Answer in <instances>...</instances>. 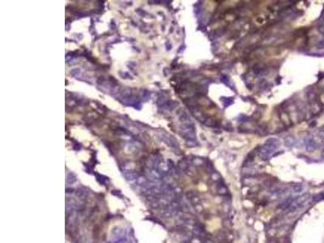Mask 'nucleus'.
<instances>
[{
  "label": "nucleus",
  "mask_w": 324,
  "mask_h": 243,
  "mask_svg": "<svg viewBox=\"0 0 324 243\" xmlns=\"http://www.w3.org/2000/svg\"><path fill=\"white\" fill-rule=\"evenodd\" d=\"M309 194H305V195H302L301 196H299L297 198L293 199V201L292 202L291 205L289 206V207L287 209L288 212H293L297 209H298L300 207H302L303 205V203L306 202L307 199H309Z\"/></svg>",
  "instance_id": "obj_1"
},
{
  "label": "nucleus",
  "mask_w": 324,
  "mask_h": 243,
  "mask_svg": "<svg viewBox=\"0 0 324 243\" xmlns=\"http://www.w3.org/2000/svg\"><path fill=\"white\" fill-rule=\"evenodd\" d=\"M186 197L188 200L191 202L193 206H199L201 204V198L196 193L193 191H189L186 193Z\"/></svg>",
  "instance_id": "obj_2"
},
{
  "label": "nucleus",
  "mask_w": 324,
  "mask_h": 243,
  "mask_svg": "<svg viewBox=\"0 0 324 243\" xmlns=\"http://www.w3.org/2000/svg\"><path fill=\"white\" fill-rule=\"evenodd\" d=\"M293 199H292V198H288V199H285L284 201H283V202H281L280 205H279L278 208L282 209V210H287L288 208L289 207V206L291 205V203L293 201Z\"/></svg>",
  "instance_id": "obj_3"
},
{
  "label": "nucleus",
  "mask_w": 324,
  "mask_h": 243,
  "mask_svg": "<svg viewBox=\"0 0 324 243\" xmlns=\"http://www.w3.org/2000/svg\"><path fill=\"white\" fill-rule=\"evenodd\" d=\"M124 176L127 180H135V179H137L139 177L136 173H134L131 171H126L124 173Z\"/></svg>",
  "instance_id": "obj_4"
},
{
  "label": "nucleus",
  "mask_w": 324,
  "mask_h": 243,
  "mask_svg": "<svg viewBox=\"0 0 324 243\" xmlns=\"http://www.w3.org/2000/svg\"><path fill=\"white\" fill-rule=\"evenodd\" d=\"M87 192L85 191L84 189H79L76 191V196H77L79 199L80 200H84L87 197Z\"/></svg>",
  "instance_id": "obj_5"
},
{
  "label": "nucleus",
  "mask_w": 324,
  "mask_h": 243,
  "mask_svg": "<svg viewBox=\"0 0 324 243\" xmlns=\"http://www.w3.org/2000/svg\"><path fill=\"white\" fill-rule=\"evenodd\" d=\"M75 181H76V177H75V175L74 173H70L67 174V176H66V182L68 184H72Z\"/></svg>",
  "instance_id": "obj_6"
},
{
  "label": "nucleus",
  "mask_w": 324,
  "mask_h": 243,
  "mask_svg": "<svg viewBox=\"0 0 324 243\" xmlns=\"http://www.w3.org/2000/svg\"><path fill=\"white\" fill-rule=\"evenodd\" d=\"M217 191L219 194L224 195H226V194L228 193V189H227V187H226L225 186H224V185H220V186H218Z\"/></svg>",
  "instance_id": "obj_7"
},
{
  "label": "nucleus",
  "mask_w": 324,
  "mask_h": 243,
  "mask_svg": "<svg viewBox=\"0 0 324 243\" xmlns=\"http://www.w3.org/2000/svg\"><path fill=\"white\" fill-rule=\"evenodd\" d=\"M302 189H303V187H302V186L301 184L295 185V186H293V191L294 192V193H299V192L302 191Z\"/></svg>",
  "instance_id": "obj_8"
}]
</instances>
